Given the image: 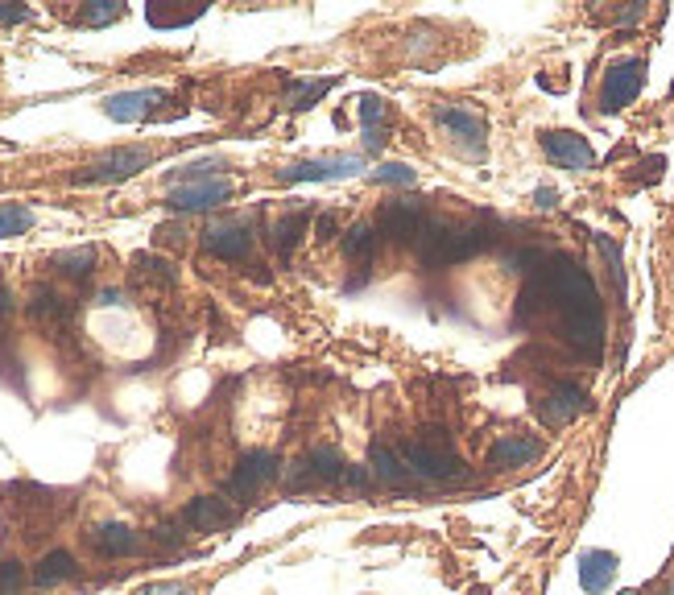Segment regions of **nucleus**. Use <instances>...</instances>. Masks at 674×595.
I'll use <instances>...</instances> for the list:
<instances>
[{
  "mask_svg": "<svg viewBox=\"0 0 674 595\" xmlns=\"http://www.w3.org/2000/svg\"><path fill=\"white\" fill-rule=\"evenodd\" d=\"M402 459H406L414 480L455 484V480L468 476V463L459 459L451 447H443V443H410V447H402Z\"/></svg>",
  "mask_w": 674,
  "mask_h": 595,
  "instance_id": "20e7f679",
  "label": "nucleus"
},
{
  "mask_svg": "<svg viewBox=\"0 0 674 595\" xmlns=\"http://www.w3.org/2000/svg\"><path fill=\"white\" fill-rule=\"evenodd\" d=\"M203 248L211 257H220V261H244L249 257V248H253V236L244 224H236V219H224V224H211L203 232Z\"/></svg>",
  "mask_w": 674,
  "mask_h": 595,
  "instance_id": "ddd939ff",
  "label": "nucleus"
},
{
  "mask_svg": "<svg viewBox=\"0 0 674 595\" xmlns=\"http://www.w3.org/2000/svg\"><path fill=\"white\" fill-rule=\"evenodd\" d=\"M335 228H340V219H335V211H323V215L315 219V236H319V240H331V236H335Z\"/></svg>",
  "mask_w": 674,
  "mask_h": 595,
  "instance_id": "e433bc0d",
  "label": "nucleus"
},
{
  "mask_svg": "<svg viewBox=\"0 0 674 595\" xmlns=\"http://www.w3.org/2000/svg\"><path fill=\"white\" fill-rule=\"evenodd\" d=\"M63 277H87L91 269H96V248L91 244H79V248H67V253H54V261H50Z\"/></svg>",
  "mask_w": 674,
  "mask_h": 595,
  "instance_id": "5701e85b",
  "label": "nucleus"
},
{
  "mask_svg": "<svg viewBox=\"0 0 674 595\" xmlns=\"http://www.w3.org/2000/svg\"><path fill=\"white\" fill-rule=\"evenodd\" d=\"M120 302H125V294H120V290H100L96 294V306H120Z\"/></svg>",
  "mask_w": 674,
  "mask_h": 595,
  "instance_id": "58836bf2",
  "label": "nucleus"
},
{
  "mask_svg": "<svg viewBox=\"0 0 674 595\" xmlns=\"http://www.w3.org/2000/svg\"><path fill=\"white\" fill-rule=\"evenodd\" d=\"M538 455H542L538 438H530V434H505V438H497V443L488 447V467H497V472H513V467H530Z\"/></svg>",
  "mask_w": 674,
  "mask_h": 595,
  "instance_id": "2eb2a0df",
  "label": "nucleus"
},
{
  "mask_svg": "<svg viewBox=\"0 0 674 595\" xmlns=\"http://www.w3.org/2000/svg\"><path fill=\"white\" fill-rule=\"evenodd\" d=\"M641 83H646V62L641 58H621L612 62L604 71V83H600V112H621L637 100Z\"/></svg>",
  "mask_w": 674,
  "mask_h": 595,
  "instance_id": "39448f33",
  "label": "nucleus"
},
{
  "mask_svg": "<svg viewBox=\"0 0 674 595\" xmlns=\"http://www.w3.org/2000/svg\"><path fill=\"white\" fill-rule=\"evenodd\" d=\"M546 281V294L555 298L559 315H563V331L567 343L579 352L596 360L604 348V306L596 294V281L588 277V269H579L571 257H550L542 269Z\"/></svg>",
  "mask_w": 674,
  "mask_h": 595,
  "instance_id": "f257e3e1",
  "label": "nucleus"
},
{
  "mask_svg": "<svg viewBox=\"0 0 674 595\" xmlns=\"http://www.w3.org/2000/svg\"><path fill=\"white\" fill-rule=\"evenodd\" d=\"M542 153L559 170H571V174H588L596 170V149L588 145V137H579L571 129H550L542 133Z\"/></svg>",
  "mask_w": 674,
  "mask_h": 595,
  "instance_id": "1a4fd4ad",
  "label": "nucleus"
},
{
  "mask_svg": "<svg viewBox=\"0 0 674 595\" xmlns=\"http://www.w3.org/2000/svg\"><path fill=\"white\" fill-rule=\"evenodd\" d=\"M360 124H364V133H373V129H385L389 124V104L381 96H360Z\"/></svg>",
  "mask_w": 674,
  "mask_h": 595,
  "instance_id": "7c9ffc66",
  "label": "nucleus"
},
{
  "mask_svg": "<svg viewBox=\"0 0 674 595\" xmlns=\"http://www.w3.org/2000/svg\"><path fill=\"white\" fill-rule=\"evenodd\" d=\"M149 25H158V29H174V25H191L203 17V5H191V9H162V5H149L145 9Z\"/></svg>",
  "mask_w": 674,
  "mask_h": 595,
  "instance_id": "c85d7f7f",
  "label": "nucleus"
},
{
  "mask_svg": "<svg viewBox=\"0 0 674 595\" xmlns=\"http://www.w3.org/2000/svg\"><path fill=\"white\" fill-rule=\"evenodd\" d=\"M120 17H125V5H120V0H96V5H83L79 9V25H91V29L112 25Z\"/></svg>",
  "mask_w": 674,
  "mask_h": 595,
  "instance_id": "c756f323",
  "label": "nucleus"
},
{
  "mask_svg": "<svg viewBox=\"0 0 674 595\" xmlns=\"http://www.w3.org/2000/svg\"><path fill=\"white\" fill-rule=\"evenodd\" d=\"M182 529H187L182 521H162L158 529H153V538H158L162 546H178V542H182Z\"/></svg>",
  "mask_w": 674,
  "mask_h": 595,
  "instance_id": "72a5a7b5",
  "label": "nucleus"
},
{
  "mask_svg": "<svg viewBox=\"0 0 674 595\" xmlns=\"http://www.w3.org/2000/svg\"><path fill=\"white\" fill-rule=\"evenodd\" d=\"M621 595H637V591H621Z\"/></svg>",
  "mask_w": 674,
  "mask_h": 595,
  "instance_id": "a19ab883",
  "label": "nucleus"
},
{
  "mask_svg": "<svg viewBox=\"0 0 674 595\" xmlns=\"http://www.w3.org/2000/svg\"><path fill=\"white\" fill-rule=\"evenodd\" d=\"M133 269H137V277H145V281H153V286H178V269L170 265V261H162V257H153V253H137L133 257Z\"/></svg>",
  "mask_w": 674,
  "mask_h": 595,
  "instance_id": "b1692460",
  "label": "nucleus"
},
{
  "mask_svg": "<svg viewBox=\"0 0 674 595\" xmlns=\"http://www.w3.org/2000/svg\"><path fill=\"white\" fill-rule=\"evenodd\" d=\"M377 228H381V236H389L393 244H406V240H414V236L426 228V211H422V203H414V199H393V203H385V207L377 211Z\"/></svg>",
  "mask_w": 674,
  "mask_h": 595,
  "instance_id": "f8f14e48",
  "label": "nucleus"
},
{
  "mask_svg": "<svg viewBox=\"0 0 674 595\" xmlns=\"http://www.w3.org/2000/svg\"><path fill=\"white\" fill-rule=\"evenodd\" d=\"M29 228H34V211L21 207V203H0V240L21 236Z\"/></svg>",
  "mask_w": 674,
  "mask_h": 595,
  "instance_id": "bb28decb",
  "label": "nucleus"
},
{
  "mask_svg": "<svg viewBox=\"0 0 674 595\" xmlns=\"http://www.w3.org/2000/svg\"><path fill=\"white\" fill-rule=\"evenodd\" d=\"M158 104H166V91H158V87L120 91V96H108V100H104V116H112V120H120V124H133V120H145Z\"/></svg>",
  "mask_w": 674,
  "mask_h": 595,
  "instance_id": "dca6fc26",
  "label": "nucleus"
},
{
  "mask_svg": "<svg viewBox=\"0 0 674 595\" xmlns=\"http://www.w3.org/2000/svg\"><path fill=\"white\" fill-rule=\"evenodd\" d=\"M331 87H335V79H298V83H290V91H286V104H290V108H315Z\"/></svg>",
  "mask_w": 674,
  "mask_h": 595,
  "instance_id": "a878e982",
  "label": "nucleus"
},
{
  "mask_svg": "<svg viewBox=\"0 0 674 595\" xmlns=\"http://www.w3.org/2000/svg\"><path fill=\"white\" fill-rule=\"evenodd\" d=\"M25 587V567L17 558H5L0 562V595H17Z\"/></svg>",
  "mask_w": 674,
  "mask_h": 595,
  "instance_id": "473e14b6",
  "label": "nucleus"
},
{
  "mask_svg": "<svg viewBox=\"0 0 674 595\" xmlns=\"http://www.w3.org/2000/svg\"><path fill=\"white\" fill-rule=\"evenodd\" d=\"M75 575H79V567H75V558H71L67 550L42 554V562L34 567V583H38V587H58V583H67V579H75Z\"/></svg>",
  "mask_w": 674,
  "mask_h": 595,
  "instance_id": "412c9836",
  "label": "nucleus"
},
{
  "mask_svg": "<svg viewBox=\"0 0 674 595\" xmlns=\"http://www.w3.org/2000/svg\"><path fill=\"white\" fill-rule=\"evenodd\" d=\"M302 232H306V211H290V215H282L278 224H273V244H278L282 257L294 253L298 240H302Z\"/></svg>",
  "mask_w": 674,
  "mask_h": 595,
  "instance_id": "393cba45",
  "label": "nucleus"
},
{
  "mask_svg": "<svg viewBox=\"0 0 674 595\" xmlns=\"http://www.w3.org/2000/svg\"><path fill=\"white\" fill-rule=\"evenodd\" d=\"M534 203H538L542 211H555V207H559V191H550V186H538V191H534Z\"/></svg>",
  "mask_w": 674,
  "mask_h": 595,
  "instance_id": "4c0bfd02",
  "label": "nucleus"
},
{
  "mask_svg": "<svg viewBox=\"0 0 674 595\" xmlns=\"http://www.w3.org/2000/svg\"><path fill=\"white\" fill-rule=\"evenodd\" d=\"M228 199H232V182L216 178V174L187 178L166 191V207H174V211H211V207H224Z\"/></svg>",
  "mask_w": 674,
  "mask_h": 595,
  "instance_id": "423d86ee",
  "label": "nucleus"
},
{
  "mask_svg": "<svg viewBox=\"0 0 674 595\" xmlns=\"http://www.w3.org/2000/svg\"><path fill=\"white\" fill-rule=\"evenodd\" d=\"M658 595H674V579H670V583H666V587H662Z\"/></svg>",
  "mask_w": 674,
  "mask_h": 595,
  "instance_id": "ea45409f",
  "label": "nucleus"
},
{
  "mask_svg": "<svg viewBox=\"0 0 674 595\" xmlns=\"http://www.w3.org/2000/svg\"><path fill=\"white\" fill-rule=\"evenodd\" d=\"M178 521L187 525V529H195V534H220V529H228L236 521V513H232L228 500H220V496H195L191 505L182 509Z\"/></svg>",
  "mask_w": 674,
  "mask_h": 595,
  "instance_id": "4468645a",
  "label": "nucleus"
},
{
  "mask_svg": "<svg viewBox=\"0 0 674 595\" xmlns=\"http://www.w3.org/2000/svg\"><path fill=\"white\" fill-rule=\"evenodd\" d=\"M278 476H282L278 455H273V451H249V455L236 463V472H232V480H228V496L253 500L257 492H265Z\"/></svg>",
  "mask_w": 674,
  "mask_h": 595,
  "instance_id": "0eeeda50",
  "label": "nucleus"
},
{
  "mask_svg": "<svg viewBox=\"0 0 674 595\" xmlns=\"http://www.w3.org/2000/svg\"><path fill=\"white\" fill-rule=\"evenodd\" d=\"M306 472L319 484H344V472H348V459L335 451V447H315L306 455Z\"/></svg>",
  "mask_w": 674,
  "mask_h": 595,
  "instance_id": "aec40b11",
  "label": "nucleus"
},
{
  "mask_svg": "<svg viewBox=\"0 0 674 595\" xmlns=\"http://www.w3.org/2000/svg\"><path fill=\"white\" fill-rule=\"evenodd\" d=\"M67 302H63V294L58 290H50V286H38L34 294H29V315H34L38 323H46V327H58L67 319Z\"/></svg>",
  "mask_w": 674,
  "mask_h": 595,
  "instance_id": "4be33fe9",
  "label": "nucleus"
},
{
  "mask_svg": "<svg viewBox=\"0 0 674 595\" xmlns=\"http://www.w3.org/2000/svg\"><path fill=\"white\" fill-rule=\"evenodd\" d=\"M373 178H377V182H389V186H414V182H418V174H414L406 162H381V166L373 170Z\"/></svg>",
  "mask_w": 674,
  "mask_h": 595,
  "instance_id": "2f4dec72",
  "label": "nucleus"
},
{
  "mask_svg": "<svg viewBox=\"0 0 674 595\" xmlns=\"http://www.w3.org/2000/svg\"><path fill=\"white\" fill-rule=\"evenodd\" d=\"M364 170L360 153H323V158H306L294 166H282L278 178L282 182H331V178H352Z\"/></svg>",
  "mask_w": 674,
  "mask_h": 595,
  "instance_id": "6e6552de",
  "label": "nucleus"
},
{
  "mask_svg": "<svg viewBox=\"0 0 674 595\" xmlns=\"http://www.w3.org/2000/svg\"><path fill=\"white\" fill-rule=\"evenodd\" d=\"M369 472H373L385 488H397V492L414 488V476H410L402 451H393V447H385V443H373V451H369Z\"/></svg>",
  "mask_w": 674,
  "mask_h": 595,
  "instance_id": "f3484780",
  "label": "nucleus"
},
{
  "mask_svg": "<svg viewBox=\"0 0 674 595\" xmlns=\"http://www.w3.org/2000/svg\"><path fill=\"white\" fill-rule=\"evenodd\" d=\"M21 21H29V9L25 5H5V0H0V25H21Z\"/></svg>",
  "mask_w": 674,
  "mask_h": 595,
  "instance_id": "f704fd0d",
  "label": "nucleus"
},
{
  "mask_svg": "<svg viewBox=\"0 0 674 595\" xmlns=\"http://www.w3.org/2000/svg\"><path fill=\"white\" fill-rule=\"evenodd\" d=\"M344 253H348V261H356V265H369L373 253H377L373 228H352V232H344Z\"/></svg>",
  "mask_w": 674,
  "mask_h": 595,
  "instance_id": "cd10ccee",
  "label": "nucleus"
},
{
  "mask_svg": "<svg viewBox=\"0 0 674 595\" xmlns=\"http://www.w3.org/2000/svg\"><path fill=\"white\" fill-rule=\"evenodd\" d=\"M584 410H588V393L579 389L575 381H559L555 389H550V393L538 401V418H542L550 430L571 426Z\"/></svg>",
  "mask_w": 674,
  "mask_h": 595,
  "instance_id": "9b49d317",
  "label": "nucleus"
},
{
  "mask_svg": "<svg viewBox=\"0 0 674 595\" xmlns=\"http://www.w3.org/2000/svg\"><path fill=\"white\" fill-rule=\"evenodd\" d=\"M418 257L422 265H455L464 261V228H447V224H426L418 232Z\"/></svg>",
  "mask_w": 674,
  "mask_h": 595,
  "instance_id": "9d476101",
  "label": "nucleus"
},
{
  "mask_svg": "<svg viewBox=\"0 0 674 595\" xmlns=\"http://www.w3.org/2000/svg\"><path fill=\"white\" fill-rule=\"evenodd\" d=\"M91 546L108 558H125V554L137 550V534L120 521H104V525H96V534H91Z\"/></svg>",
  "mask_w": 674,
  "mask_h": 595,
  "instance_id": "6ab92c4d",
  "label": "nucleus"
},
{
  "mask_svg": "<svg viewBox=\"0 0 674 595\" xmlns=\"http://www.w3.org/2000/svg\"><path fill=\"white\" fill-rule=\"evenodd\" d=\"M149 162H153V153L145 145H120V149L100 153L96 162H87L71 182L75 186H116V182H129L133 174H141Z\"/></svg>",
  "mask_w": 674,
  "mask_h": 595,
  "instance_id": "7ed1b4c3",
  "label": "nucleus"
},
{
  "mask_svg": "<svg viewBox=\"0 0 674 595\" xmlns=\"http://www.w3.org/2000/svg\"><path fill=\"white\" fill-rule=\"evenodd\" d=\"M435 124L447 133V141L455 145L459 158L480 162L484 149H488V120L464 104H439L435 108Z\"/></svg>",
  "mask_w": 674,
  "mask_h": 595,
  "instance_id": "f03ea898",
  "label": "nucleus"
},
{
  "mask_svg": "<svg viewBox=\"0 0 674 595\" xmlns=\"http://www.w3.org/2000/svg\"><path fill=\"white\" fill-rule=\"evenodd\" d=\"M612 579H617V554H608V550H588L584 558H579V587H584L588 595L608 591Z\"/></svg>",
  "mask_w": 674,
  "mask_h": 595,
  "instance_id": "a211bd4d",
  "label": "nucleus"
},
{
  "mask_svg": "<svg viewBox=\"0 0 674 595\" xmlns=\"http://www.w3.org/2000/svg\"><path fill=\"white\" fill-rule=\"evenodd\" d=\"M137 595H191V587H187V583H149V587L137 591Z\"/></svg>",
  "mask_w": 674,
  "mask_h": 595,
  "instance_id": "c9c22d12",
  "label": "nucleus"
}]
</instances>
